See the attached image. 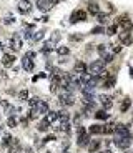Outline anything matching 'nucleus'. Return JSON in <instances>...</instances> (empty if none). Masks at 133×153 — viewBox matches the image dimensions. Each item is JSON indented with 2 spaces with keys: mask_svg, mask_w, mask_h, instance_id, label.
I'll use <instances>...</instances> for the list:
<instances>
[{
  "mask_svg": "<svg viewBox=\"0 0 133 153\" xmlns=\"http://www.w3.org/2000/svg\"><path fill=\"white\" fill-rule=\"evenodd\" d=\"M48 128H50V123L47 122L45 118L42 120V122H38V125H37V130H38V132H42V133L48 132Z\"/></svg>",
  "mask_w": 133,
  "mask_h": 153,
  "instance_id": "nucleus-15",
  "label": "nucleus"
},
{
  "mask_svg": "<svg viewBox=\"0 0 133 153\" xmlns=\"http://www.w3.org/2000/svg\"><path fill=\"white\" fill-rule=\"evenodd\" d=\"M18 97H20V100H22V102H25V100L28 98V92H27V90H22L20 93H18Z\"/></svg>",
  "mask_w": 133,
  "mask_h": 153,
  "instance_id": "nucleus-33",
  "label": "nucleus"
},
{
  "mask_svg": "<svg viewBox=\"0 0 133 153\" xmlns=\"http://www.w3.org/2000/svg\"><path fill=\"white\" fill-rule=\"evenodd\" d=\"M60 102H62V105L63 106H70V105H73L75 103V100H73V95L68 92V93H62L60 95Z\"/></svg>",
  "mask_w": 133,
  "mask_h": 153,
  "instance_id": "nucleus-7",
  "label": "nucleus"
},
{
  "mask_svg": "<svg viewBox=\"0 0 133 153\" xmlns=\"http://www.w3.org/2000/svg\"><path fill=\"white\" fill-rule=\"evenodd\" d=\"M107 12H108V13H112V12H115V7H113L112 4H107Z\"/></svg>",
  "mask_w": 133,
  "mask_h": 153,
  "instance_id": "nucleus-36",
  "label": "nucleus"
},
{
  "mask_svg": "<svg viewBox=\"0 0 133 153\" xmlns=\"http://www.w3.org/2000/svg\"><path fill=\"white\" fill-rule=\"evenodd\" d=\"M13 62H15V57L10 55V53H5L2 57V65L4 67H13Z\"/></svg>",
  "mask_w": 133,
  "mask_h": 153,
  "instance_id": "nucleus-9",
  "label": "nucleus"
},
{
  "mask_svg": "<svg viewBox=\"0 0 133 153\" xmlns=\"http://www.w3.org/2000/svg\"><path fill=\"white\" fill-rule=\"evenodd\" d=\"M96 50H98V53H100L102 57H103V55H107V45H105V43L98 45V48H96Z\"/></svg>",
  "mask_w": 133,
  "mask_h": 153,
  "instance_id": "nucleus-28",
  "label": "nucleus"
},
{
  "mask_svg": "<svg viewBox=\"0 0 133 153\" xmlns=\"http://www.w3.org/2000/svg\"><path fill=\"white\" fill-rule=\"evenodd\" d=\"M95 118H96V120H107V118H108L107 110H98V111L95 113Z\"/></svg>",
  "mask_w": 133,
  "mask_h": 153,
  "instance_id": "nucleus-24",
  "label": "nucleus"
},
{
  "mask_svg": "<svg viewBox=\"0 0 133 153\" xmlns=\"http://www.w3.org/2000/svg\"><path fill=\"white\" fill-rule=\"evenodd\" d=\"M100 102H102V105H103V110H110V108H112V105H113L112 98L105 97V95H102V97H100Z\"/></svg>",
  "mask_w": 133,
  "mask_h": 153,
  "instance_id": "nucleus-11",
  "label": "nucleus"
},
{
  "mask_svg": "<svg viewBox=\"0 0 133 153\" xmlns=\"http://www.w3.org/2000/svg\"><path fill=\"white\" fill-rule=\"evenodd\" d=\"M98 148H100V140H93L90 145H88V150H90L91 153L98 152Z\"/></svg>",
  "mask_w": 133,
  "mask_h": 153,
  "instance_id": "nucleus-23",
  "label": "nucleus"
},
{
  "mask_svg": "<svg viewBox=\"0 0 133 153\" xmlns=\"http://www.w3.org/2000/svg\"><path fill=\"white\" fill-rule=\"evenodd\" d=\"M102 133H103V125L95 123L90 127V135H102Z\"/></svg>",
  "mask_w": 133,
  "mask_h": 153,
  "instance_id": "nucleus-14",
  "label": "nucleus"
},
{
  "mask_svg": "<svg viewBox=\"0 0 133 153\" xmlns=\"http://www.w3.org/2000/svg\"><path fill=\"white\" fill-rule=\"evenodd\" d=\"M115 132V125H103V133H113Z\"/></svg>",
  "mask_w": 133,
  "mask_h": 153,
  "instance_id": "nucleus-27",
  "label": "nucleus"
},
{
  "mask_svg": "<svg viewBox=\"0 0 133 153\" xmlns=\"http://www.w3.org/2000/svg\"><path fill=\"white\" fill-rule=\"evenodd\" d=\"M115 132L118 133V136H123V138H132L130 135V128L128 125H115Z\"/></svg>",
  "mask_w": 133,
  "mask_h": 153,
  "instance_id": "nucleus-4",
  "label": "nucleus"
},
{
  "mask_svg": "<svg viewBox=\"0 0 133 153\" xmlns=\"http://www.w3.org/2000/svg\"><path fill=\"white\" fill-rule=\"evenodd\" d=\"M50 7H52V5H50L48 0H38L37 2V9L40 10V12H48Z\"/></svg>",
  "mask_w": 133,
  "mask_h": 153,
  "instance_id": "nucleus-10",
  "label": "nucleus"
},
{
  "mask_svg": "<svg viewBox=\"0 0 133 153\" xmlns=\"http://www.w3.org/2000/svg\"><path fill=\"white\" fill-rule=\"evenodd\" d=\"M37 113L47 115V113H48V105H47L45 102H42V100H40V103L37 105Z\"/></svg>",
  "mask_w": 133,
  "mask_h": 153,
  "instance_id": "nucleus-16",
  "label": "nucleus"
},
{
  "mask_svg": "<svg viewBox=\"0 0 133 153\" xmlns=\"http://www.w3.org/2000/svg\"><path fill=\"white\" fill-rule=\"evenodd\" d=\"M105 62L103 60H93L90 63V72H91V75H95V76H98V75H102V73L105 72Z\"/></svg>",
  "mask_w": 133,
  "mask_h": 153,
  "instance_id": "nucleus-1",
  "label": "nucleus"
},
{
  "mask_svg": "<svg viewBox=\"0 0 133 153\" xmlns=\"http://www.w3.org/2000/svg\"><path fill=\"white\" fill-rule=\"evenodd\" d=\"M115 145L118 146V148H121V150H126L130 145H132V140H130V138H123V136H116Z\"/></svg>",
  "mask_w": 133,
  "mask_h": 153,
  "instance_id": "nucleus-6",
  "label": "nucleus"
},
{
  "mask_svg": "<svg viewBox=\"0 0 133 153\" xmlns=\"http://www.w3.org/2000/svg\"><path fill=\"white\" fill-rule=\"evenodd\" d=\"M103 32H105V28L102 25L95 27V28H91V34H93V35H100V34H103Z\"/></svg>",
  "mask_w": 133,
  "mask_h": 153,
  "instance_id": "nucleus-29",
  "label": "nucleus"
},
{
  "mask_svg": "<svg viewBox=\"0 0 133 153\" xmlns=\"http://www.w3.org/2000/svg\"><path fill=\"white\" fill-rule=\"evenodd\" d=\"M75 73H78V75H83V73H87V65L83 63V62H77L73 67Z\"/></svg>",
  "mask_w": 133,
  "mask_h": 153,
  "instance_id": "nucleus-12",
  "label": "nucleus"
},
{
  "mask_svg": "<svg viewBox=\"0 0 133 153\" xmlns=\"http://www.w3.org/2000/svg\"><path fill=\"white\" fill-rule=\"evenodd\" d=\"M57 52H58V55H68V53H70V48L68 47H58Z\"/></svg>",
  "mask_w": 133,
  "mask_h": 153,
  "instance_id": "nucleus-26",
  "label": "nucleus"
},
{
  "mask_svg": "<svg viewBox=\"0 0 133 153\" xmlns=\"http://www.w3.org/2000/svg\"><path fill=\"white\" fill-rule=\"evenodd\" d=\"M2 48H4V47H2V43H0V50H2Z\"/></svg>",
  "mask_w": 133,
  "mask_h": 153,
  "instance_id": "nucleus-40",
  "label": "nucleus"
},
{
  "mask_svg": "<svg viewBox=\"0 0 133 153\" xmlns=\"http://www.w3.org/2000/svg\"><path fill=\"white\" fill-rule=\"evenodd\" d=\"M30 10H32L30 0H20V12H30Z\"/></svg>",
  "mask_w": 133,
  "mask_h": 153,
  "instance_id": "nucleus-17",
  "label": "nucleus"
},
{
  "mask_svg": "<svg viewBox=\"0 0 133 153\" xmlns=\"http://www.w3.org/2000/svg\"><path fill=\"white\" fill-rule=\"evenodd\" d=\"M96 18H98V22L102 23V25H103V23H108V15L107 13H98Z\"/></svg>",
  "mask_w": 133,
  "mask_h": 153,
  "instance_id": "nucleus-25",
  "label": "nucleus"
},
{
  "mask_svg": "<svg viewBox=\"0 0 133 153\" xmlns=\"http://www.w3.org/2000/svg\"><path fill=\"white\" fill-rule=\"evenodd\" d=\"M120 43H123V45H130V43H132V34H130V32H123V34H120Z\"/></svg>",
  "mask_w": 133,
  "mask_h": 153,
  "instance_id": "nucleus-13",
  "label": "nucleus"
},
{
  "mask_svg": "<svg viewBox=\"0 0 133 153\" xmlns=\"http://www.w3.org/2000/svg\"><path fill=\"white\" fill-rule=\"evenodd\" d=\"M12 17H7V18H5V20H4V23H5V25H10V23H12Z\"/></svg>",
  "mask_w": 133,
  "mask_h": 153,
  "instance_id": "nucleus-38",
  "label": "nucleus"
},
{
  "mask_svg": "<svg viewBox=\"0 0 133 153\" xmlns=\"http://www.w3.org/2000/svg\"><path fill=\"white\" fill-rule=\"evenodd\" d=\"M130 105H132V100H130V98H125L123 102H121V105H120V111H126L130 108Z\"/></svg>",
  "mask_w": 133,
  "mask_h": 153,
  "instance_id": "nucleus-21",
  "label": "nucleus"
},
{
  "mask_svg": "<svg viewBox=\"0 0 133 153\" xmlns=\"http://www.w3.org/2000/svg\"><path fill=\"white\" fill-rule=\"evenodd\" d=\"M85 20H87V12H85V10H75V12L72 13V17H70L72 23H77V22H85Z\"/></svg>",
  "mask_w": 133,
  "mask_h": 153,
  "instance_id": "nucleus-3",
  "label": "nucleus"
},
{
  "mask_svg": "<svg viewBox=\"0 0 133 153\" xmlns=\"http://www.w3.org/2000/svg\"><path fill=\"white\" fill-rule=\"evenodd\" d=\"M10 47H12L13 50H20V48H22V42L17 37H13L12 40H10Z\"/></svg>",
  "mask_w": 133,
  "mask_h": 153,
  "instance_id": "nucleus-19",
  "label": "nucleus"
},
{
  "mask_svg": "<svg viewBox=\"0 0 133 153\" xmlns=\"http://www.w3.org/2000/svg\"><path fill=\"white\" fill-rule=\"evenodd\" d=\"M128 153H130V152H128Z\"/></svg>",
  "mask_w": 133,
  "mask_h": 153,
  "instance_id": "nucleus-42",
  "label": "nucleus"
},
{
  "mask_svg": "<svg viewBox=\"0 0 133 153\" xmlns=\"http://www.w3.org/2000/svg\"><path fill=\"white\" fill-rule=\"evenodd\" d=\"M105 32H107V35H115V32H116V25H110L107 30H105Z\"/></svg>",
  "mask_w": 133,
  "mask_h": 153,
  "instance_id": "nucleus-32",
  "label": "nucleus"
},
{
  "mask_svg": "<svg viewBox=\"0 0 133 153\" xmlns=\"http://www.w3.org/2000/svg\"><path fill=\"white\" fill-rule=\"evenodd\" d=\"M8 127H10V128L17 127V120L15 118H8Z\"/></svg>",
  "mask_w": 133,
  "mask_h": 153,
  "instance_id": "nucleus-35",
  "label": "nucleus"
},
{
  "mask_svg": "<svg viewBox=\"0 0 133 153\" xmlns=\"http://www.w3.org/2000/svg\"><path fill=\"white\" fill-rule=\"evenodd\" d=\"M116 25H120V28L123 30V32H130V30L133 28V20H130L128 17H121L116 20Z\"/></svg>",
  "mask_w": 133,
  "mask_h": 153,
  "instance_id": "nucleus-2",
  "label": "nucleus"
},
{
  "mask_svg": "<svg viewBox=\"0 0 133 153\" xmlns=\"http://www.w3.org/2000/svg\"><path fill=\"white\" fill-rule=\"evenodd\" d=\"M77 135H78V136L87 135V132H85V128H83V127H78V128H77Z\"/></svg>",
  "mask_w": 133,
  "mask_h": 153,
  "instance_id": "nucleus-34",
  "label": "nucleus"
},
{
  "mask_svg": "<svg viewBox=\"0 0 133 153\" xmlns=\"http://www.w3.org/2000/svg\"><path fill=\"white\" fill-rule=\"evenodd\" d=\"M38 103H40V98H37V97H33V98H30V100H28V105L32 106V108H33V106H37Z\"/></svg>",
  "mask_w": 133,
  "mask_h": 153,
  "instance_id": "nucleus-30",
  "label": "nucleus"
},
{
  "mask_svg": "<svg viewBox=\"0 0 133 153\" xmlns=\"http://www.w3.org/2000/svg\"><path fill=\"white\" fill-rule=\"evenodd\" d=\"M115 83H116V78H115L113 75H108L107 78H105V80L102 82V88L110 90V88H113V87H115Z\"/></svg>",
  "mask_w": 133,
  "mask_h": 153,
  "instance_id": "nucleus-8",
  "label": "nucleus"
},
{
  "mask_svg": "<svg viewBox=\"0 0 133 153\" xmlns=\"http://www.w3.org/2000/svg\"><path fill=\"white\" fill-rule=\"evenodd\" d=\"M88 143H90V136H88V135L78 136V145H80V146H88Z\"/></svg>",
  "mask_w": 133,
  "mask_h": 153,
  "instance_id": "nucleus-22",
  "label": "nucleus"
},
{
  "mask_svg": "<svg viewBox=\"0 0 133 153\" xmlns=\"http://www.w3.org/2000/svg\"><path fill=\"white\" fill-rule=\"evenodd\" d=\"M83 35H70V40H82Z\"/></svg>",
  "mask_w": 133,
  "mask_h": 153,
  "instance_id": "nucleus-37",
  "label": "nucleus"
},
{
  "mask_svg": "<svg viewBox=\"0 0 133 153\" xmlns=\"http://www.w3.org/2000/svg\"><path fill=\"white\" fill-rule=\"evenodd\" d=\"M35 55L33 52H28V53H25L23 55V68L27 72H32L33 70V62H32V57Z\"/></svg>",
  "mask_w": 133,
  "mask_h": 153,
  "instance_id": "nucleus-5",
  "label": "nucleus"
},
{
  "mask_svg": "<svg viewBox=\"0 0 133 153\" xmlns=\"http://www.w3.org/2000/svg\"><path fill=\"white\" fill-rule=\"evenodd\" d=\"M52 140H55V135H48V136H47V138H45L43 141H52Z\"/></svg>",
  "mask_w": 133,
  "mask_h": 153,
  "instance_id": "nucleus-39",
  "label": "nucleus"
},
{
  "mask_svg": "<svg viewBox=\"0 0 133 153\" xmlns=\"http://www.w3.org/2000/svg\"><path fill=\"white\" fill-rule=\"evenodd\" d=\"M88 12L93 13V15H98V13H100L98 4H96V2H88Z\"/></svg>",
  "mask_w": 133,
  "mask_h": 153,
  "instance_id": "nucleus-18",
  "label": "nucleus"
},
{
  "mask_svg": "<svg viewBox=\"0 0 133 153\" xmlns=\"http://www.w3.org/2000/svg\"><path fill=\"white\" fill-rule=\"evenodd\" d=\"M63 153H68V152H63Z\"/></svg>",
  "mask_w": 133,
  "mask_h": 153,
  "instance_id": "nucleus-41",
  "label": "nucleus"
},
{
  "mask_svg": "<svg viewBox=\"0 0 133 153\" xmlns=\"http://www.w3.org/2000/svg\"><path fill=\"white\" fill-rule=\"evenodd\" d=\"M45 120L48 122V123H53L55 120H58V113H57V111H48L47 117H45Z\"/></svg>",
  "mask_w": 133,
  "mask_h": 153,
  "instance_id": "nucleus-20",
  "label": "nucleus"
},
{
  "mask_svg": "<svg viewBox=\"0 0 133 153\" xmlns=\"http://www.w3.org/2000/svg\"><path fill=\"white\" fill-rule=\"evenodd\" d=\"M105 62V63H110V62H113V53H107V55H103V58H102Z\"/></svg>",
  "mask_w": 133,
  "mask_h": 153,
  "instance_id": "nucleus-31",
  "label": "nucleus"
}]
</instances>
